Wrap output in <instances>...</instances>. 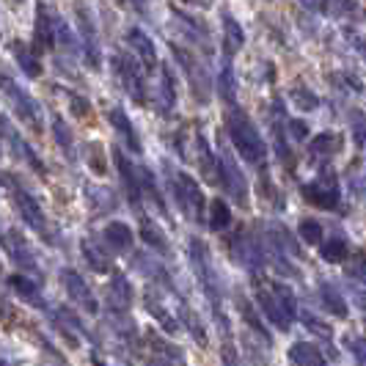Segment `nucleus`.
Here are the masks:
<instances>
[{"label":"nucleus","instance_id":"0eeeda50","mask_svg":"<svg viewBox=\"0 0 366 366\" xmlns=\"http://www.w3.org/2000/svg\"><path fill=\"white\" fill-rule=\"evenodd\" d=\"M220 184L226 187V193H229L234 202H239L242 207L248 204V182H245L242 171H239L237 163H234V157H232L226 149L220 152Z\"/></svg>","mask_w":366,"mask_h":366},{"label":"nucleus","instance_id":"49530a36","mask_svg":"<svg viewBox=\"0 0 366 366\" xmlns=\"http://www.w3.org/2000/svg\"><path fill=\"white\" fill-rule=\"evenodd\" d=\"M69 105H72L74 116H80V119H86V116H89V110H92L89 99H83V97H77V94H72V92H69Z\"/></svg>","mask_w":366,"mask_h":366},{"label":"nucleus","instance_id":"f03ea898","mask_svg":"<svg viewBox=\"0 0 366 366\" xmlns=\"http://www.w3.org/2000/svg\"><path fill=\"white\" fill-rule=\"evenodd\" d=\"M187 254H190V264L199 275V284H202L204 295L212 306V314H215V322L220 325V330L229 336L232 328H229V317L220 309V292H218V278H215V270H212V259H209V251L199 237L187 239Z\"/></svg>","mask_w":366,"mask_h":366},{"label":"nucleus","instance_id":"2f4dec72","mask_svg":"<svg viewBox=\"0 0 366 366\" xmlns=\"http://www.w3.org/2000/svg\"><path fill=\"white\" fill-rule=\"evenodd\" d=\"M300 317V322H303V328L309 330V333H314V336H320V339H325V342H330V336H333V328L328 325V320H322V317H317L314 312H303L297 314Z\"/></svg>","mask_w":366,"mask_h":366},{"label":"nucleus","instance_id":"c756f323","mask_svg":"<svg viewBox=\"0 0 366 366\" xmlns=\"http://www.w3.org/2000/svg\"><path fill=\"white\" fill-rule=\"evenodd\" d=\"M320 257L330 262V264H339V262H345L350 257V245L345 237H330L328 242H322V248H320Z\"/></svg>","mask_w":366,"mask_h":366},{"label":"nucleus","instance_id":"4468645a","mask_svg":"<svg viewBox=\"0 0 366 366\" xmlns=\"http://www.w3.org/2000/svg\"><path fill=\"white\" fill-rule=\"evenodd\" d=\"M74 17H77V25H80V36H83V44H86L89 64L97 69V66H99V44H97V31H94L92 11L83 9V6H77V9H74Z\"/></svg>","mask_w":366,"mask_h":366},{"label":"nucleus","instance_id":"5701e85b","mask_svg":"<svg viewBox=\"0 0 366 366\" xmlns=\"http://www.w3.org/2000/svg\"><path fill=\"white\" fill-rule=\"evenodd\" d=\"M108 122L113 124V127H116V132H119V135L127 141V147L132 149L135 154H141V141H138V132H135V127L129 124V119L124 116V110L113 108L108 113Z\"/></svg>","mask_w":366,"mask_h":366},{"label":"nucleus","instance_id":"b1692460","mask_svg":"<svg viewBox=\"0 0 366 366\" xmlns=\"http://www.w3.org/2000/svg\"><path fill=\"white\" fill-rule=\"evenodd\" d=\"M320 300H322V306L328 309V314L333 317H347V303H345V297L339 295V290L328 284V281H320Z\"/></svg>","mask_w":366,"mask_h":366},{"label":"nucleus","instance_id":"3c124183","mask_svg":"<svg viewBox=\"0 0 366 366\" xmlns=\"http://www.w3.org/2000/svg\"><path fill=\"white\" fill-rule=\"evenodd\" d=\"M350 278H355V281H361V284H366V259L361 257L352 267H350Z\"/></svg>","mask_w":366,"mask_h":366},{"label":"nucleus","instance_id":"f704fd0d","mask_svg":"<svg viewBox=\"0 0 366 366\" xmlns=\"http://www.w3.org/2000/svg\"><path fill=\"white\" fill-rule=\"evenodd\" d=\"M229 226H232V209H229L226 202L215 199V202L209 204V229L212 232H223Z\"/></svg>","mask_w":366,"mask_h":366},{"label":"nucleus","instance_id":"72a5a7b5","mask_svg":"<svg viewBox=\"0 0 366 366\" xmlns=\"http://www.w3.org/2000/svg\"><path fill=\"white\" fill-rule=\"evenodd\" d=\"M179 320H182V325L187 328V333L196 339V345L199 347H207L209 342H207V330H204L202 320H199V314H193L187 306H182V312H179Z\"/></svg>","mask_w":366,"mask_h":366},{"label":"nucleus","instance_id":"de8ad7c7","mask_svg":"<svg viewBox=\"0 0 366 366\" xmlns=\"http://www.w3.org/2000/svg\"><path fill=\"white\" fill-rule=\"evenodd\" d=\"M295 99H297V105H300L303 110H314L317 105H320V99H317V97H314V94L309 92V89H306V92L300 89V92L295 94Z\"/></svg>","mask_w":366,"mask_h":366},{"label":"nucleus","instance_id":"a878e982","mask_svg":"<svg viewBox=\"0 0 366 366\" xmlns=\"http://www.w3.org/2000/svg\"><path fill=\"white\" fill-rule=\"evenodd\" d=\"M290 361H292V366H328L325 358L320 355V350L306 345V342H297L290 347Z\"/></svg>","mask_w":366,"mask_h":366},{"label":"nucleus","instance_id":"f257e3e1","mask_svg":"<svg viewBox=\"0 0 366 366\" xmlns=\"http://www.w3.org/2000/svg\"><path fill=\"white\" fill-rule=\"evenodd\" d=\"M226 132H229V138H232V147L237 149V154L245 163H251V165L264 163L267 147H264V141H262V135H259L257 124L245 116V110L242 108L226 110Z\"/></svg>","mask_w":366,"mask_h":366},{"label":"nucleus","instance_id":"aec40b11","mask_svg":"<svg viewBox=\"0 0 366 366\" xmlns=\"http://www.w3.org/2000/svg\"><path fill=\"white\" fill-rule=\"evenodd\" d=\"M3 132H6V138H9V147L14 149V154H17V157H22V160L31 165L36 174H47V168H44V163L39 160L36 152L28 147V144H25L19 135H14V132H11V124H9V119H3Z\"/></svg>","mask_w":366,"mask_h":366},{"label":"nucleus","instance_id":"c9c22d12","mask_svg":"<svg viewBox=\"0 0 366 366\" xmlns=\"http://www.w3.org/2000/svg\"><path fill=\"white\" fill-rule=\"evenodd\" d=\"M270 292L275 295V300L281 303V309L287 312L290 320L297 317V303H295V292L287 287V284H281V281H270Z\"/></svg>","mask_w":366,"mask_h":366},{"label":"nucleus","instance_id":"ddd939ff","mask_svg":"<svg viewBox=\"0 0 366 366\" xmlns=\"http://www.w3.org/2000/svg\"><path fill=\"white\" fill-rule=\"evenodd\" d=\"M113 160H116V168H119V177L124 182V190H127V199L132 202V207H141V174H135V168L124 157L122 149H113Z\"/></svg>","mask_w":366,"mask_h":366},{"label":"nucleus","instance_id":"bb28decb","mask_svg":"<svg viewBox=\"0 0 366 366\" xmlns=\"http://www.w3.org/2000/svg\"><path fill=\"white\" fill-rule=\"evenodd\" d=\"M144 303H147V312L152 314L157 322H160V328H163L165 333H177V330H179V320H177L174 314L168 312V309H165V306L160 303V300H157V297L147 295V300H144Z\"/></svg>","mask_w":366,"mask_h":366},{"label":"nucleus","instance_id":"a19ab883","mask_svg":"<svg viewBox=\"0 0 366 366\" xmlns=\"http://www.w3.org/2000/svg\"><path fill=\"white\" fill-rule=\"evenodd\" d=\"M163 110L168 113V110L177 105V86H174V74H171V66L165 64L163 66Z\"/></svg>","mask_w":366,"mask_h":366},{"label":"nucleus","instance_id":"f8f14e48","mask_svg":"<svg viewBox=\"0 0 366 366\" xmlns=\"http://www.w3.org/2000/svg\"><path fill=\"white\" fill-rule=\"evenodd\" d=\"M55 28H58V17H55L53 6L47 0H39L36 11V50L47 53L55 44Z\"/></svg>","mask_w":366,"mask_h":366},{"label":"nucleus","instance_id":"79ce46f5","mask_svg":"<svg viewBox=\"0 0 366 366\" xmlns=\"http://www.w3.org/2000/svg\"><path fill=\"white\" fill-rule=\"evenodd\" d=\"M220 94H223L226 102L234 99V72H232V61L229 58H226V64L220 69Z\"/></svg>","mask_w":366,"mask_h":366},{"label":"nucleus","instance_id":"37998d69","mask_svg":"<svg viewBox=\"0 0 366 366\" xmlns=\"http://www.w3.org/2000/svg\"><path fill=\"white\" fill-rule=\"evenodd\" d=\"M345 350L358 361L361 366H366V339L364 336H345Z\"/></svg>","mask_w":366,"mask_h":366},{"label":"nucleus","instance_id":"58836bf2","mask_svg":"<svg viewBox=\"0 0 366 366\" xmlns=\"http://www.w3.org/2000/svg\"><path fill=\"white\" fill-rule=\"evenodd\" d=\"M141 187H144V193H147L149 199L154 202V207L165 215V202H163V196H160V187H157V182H154V177H152L149 168H141Z\"/></svg>","mask_w":366,"mask_h":366},{"label":"nucleus","instance_id":"20e7f679","mask_svg":"<svg viewBox=\"0 0 366 366\" xmlns=\"http://www.w3.org/2000/svg\"><path fill=\"white\" fill-rule=\"evenodd\" d=\"M174 179L177 182H171V190H174V196H177V204H179V209H182L187 218L204 220V193L199 182L190 177V174H184V171H177L174 174Z\"/></svg>","mask_w":366,"mask_h":366},{"label":"nucleus","instance_id":"412c9836","mask_svg":"<svg viewBox=\"0 0 366 366\" xmlns=\"http://www.w3.org/2000/svg\"><path fill=\"white\" fill-rule=\"evenodd\" d=\"M102 237L108 242L110 251H129L132 248V229H129L127 223H122V220H113L105 226V232H102Z\"/></svg>","mask_w":366,"mask_h":366},{"label":"nucleus","instance_id":"1a4fd4ad","mask_svg":"<svg viewBox=\"0 0 366 366\" xmlns=\"http://www.w3.org/2000/svg\"><path fill=\"white\" fill-rule=\"evenodd\" d=\"M3 248H6L9 259H11L14 264H17L19 270H28V273H36V270H39L36 257H34V251H31L28 239L22 237L19 232L9 229V232L3 234Z\"/></svg>","mask_w":366,"mask_h":366},{"label":"nucleus","instance_id":"393cba45","mask_svg":"<svg viewBox=\"0 0 366 366\" xmlns=\"http://www.w3.org/2000/svg\"><path fill=\"white\" fill-rule=\"evenodd\" d=\"M11 50H14V58H17L19 69L28 74V77H39V74H41V61H39L36 50H31V47L22 44V41H14Z\"/></svg>","mask_w":366,"mask_h":366},{"label":"nucleus","instance_id":"c85d7f7f","mask_svg":"<svg viewBox=\"0 0 366 366\" xmlns=\"http://www.w3.org/2000/svg\"><path fill=\"white\" fill-rule=\"evenodd\" d=\"M80 248H83V259L92 264V270H97V273H108L110 259H108V254H102V248H99L97 242L83 239V242H80Z\"/></svg>","mask_w":366,"mask_h":366},{"label":"nucleus","instance_id":"4c0bfd02","mask_svg":"<svg viewBox=\"0 0 366 366\" xmlns=\"http://www.w3.org/2000/svg\"><path fill=\"white\" fill-rule=\"evenodd\" d=\"M339 147H342V144H339V138H336L333 132H322V135H317L312 144H309L314 157H317V154H325V157H328L333 152H339Z\"/></svg>","mask_w":366,"mask_h":366},{"label":"nucleus","instance_id":"7ed1b4c3","mask_svg":"<svg viewBox=\"0 0 366 366\" xmlns=\"http://www.w3.org/2000/svg\"><path fill=\"white\" fill-rule=\"evenodd\" d=\"M6 187H9L11 202H14V207H17L19 218L25 220V226H31L39 237H44L47 242H53V232H50V223H47L44 212H41V204H39L22 184L11 182V174H6Z\"/></svg>","mask_w":366,"mask_h":366},{"label":"nucleus","instance_id":"7c9ffc66","mask_svg":"<svg viewBox=\"0 0 366 366\" xmlns=\"http://www.w3.org/2000/svg\"><path fill=\"white\" fill-rule=\"evenodd\" d=\"M147 342H149V347L157 350L160 355H165V358H168L171 364L177 361V366H184V352L179 347H174L171 342H165L163 336H157V333H152V330H149V333H147Z\"/></svg>","mask_w":366,"mask_h":366},{"label":"nucleus","instance_id":"9d476101","mask_svg":"<svg viewBox=\"0 0 366 366\" xmlns=\"http://www.w3.org/2000/svg\"><path fill=\"white\" fill-rule=\"evenodd\" d=\"M113 64H116V69L122 74V83L129 92V97L138 105H147V83H144V74L138 72V64L132 58H127V55H116Z\"/></svg>","mask_w":366,"mask_h":366},{"label":"nucleus","instance_id":"09e8293b","mask_svg":"<svg viewBox=\"0 0 366 366\" xmlns=\"http://www.w3.org/2000/svg\"><path fill=\"white\" fill-rule=\"evenodd\" d=\"M220 361H223V366H242L237 350L232 347V345H223V350H220Z\"/></svg>","mask_w":366,"mask_h":366},{"label":"nucleus","instance_id":"6e6552de","mask_svg":"<svg viewBox=\"0 0 366 366\" xmlns=\"http://www.w3.org/2000/svg\"><path fill=\"white\" fill-rule=\"evenodd\" d=\"M61 284H64V290H66V295L72 297L77 306H83L89 314H97V300H94V292L92 287L86 284V278L77 273V270H72V267H64L61 270Z\"/></svg>","mask_w":366,"mask_h":366},{"label":"nucleus","instance_id":"e433bc0d","mask_svg":"<svg viewBox=\"0 0 366 366\" xmlns=\"http://www.w3.org/2000/svg\"><path fill=\"white\" fill-rule=\"evenodd\" d=\"M53 135H55V144L64 149V154H66V160H74V144H72V129L64 124V119L61 116H55L53 119Z\"/></svg>","mask_w":366,"mask_h":366},{"label":"nucleus","instance_id":"a18cd8bd","mask_svg":"<svg viewBox=\"0 0 366 366\" xmlns=\"http://www.w3.org/2000/svg\"><path fill=\"white\" fill-rule=\"evenodd\" d=\"M99 160H102V147H99V144H92V147H89V165L94 168V174L102 177V174H105V165L99 163Z\"/></svg>","mask_w":366,"mask_h":366},{"label":"nucleus","instance_id":"5fc2aeb1","mask_svg":"<svg viewBox=\"0 0 366 366\" xmlns=\"http://www.w3.org/2000/svg\"><path fill=\"white\" fill-rule=\"evenodd\" d=\"M3 366H11V364H9V361H3Z\"/></svg>","mask_w":366,"mask_h":366},{"label":"nucleus","instance_id":"ea45409f","mask_svg":"<svg viewBox=\"0 0 366 366\" xmlns=\"http://www.w3.org/2000/svg\"><path fill=\"white\" fill-rule=\"evenodd\" d=\"M297 234L306 245H320L322 242V226L317 223L314 218H303L300 226H297Z\"/></svg>","mask_w":366,"mask_h":366},{"label":"nucleus","instance_id":"cd10ccee","mask_svg":"<svg viewBox=\"0 0 366 366\" xmlns=\"http://www.w3.org/2000/svg\"><path fill=\"white\" fill-rule=\"evenodd\" d=\"M223 50H226V58H232L234 50L242 47V41H245V34H242V28H239V22L232 14H223Z\"/></svg>","mask_w":366,"mask_h":366},{"label":"nucleus","instance_id":"603ef678","mask_svg":"<svg viewBox=\"0 0 366 366\" xmlns=\"http://www.w3.org/2000/svg\"><path fill=\"white\" fill-rule=\"evenodd\" d=\"M92 364L94 366H108L105 361H102V358H99V355H92Z\"/></svg>","mask_w":366,"mask_h":366},{"label":"nucleus","instance_id":"dca6fc26","mask_svg":"<svg viewBox=\"0 0 366 366\" xmlns=\"http://www.w3.org/2000/svg\"><path fill=\"white\" fill-rule=\"evenodd\" d=\"M127 44H129V50H135V55L141 58V64L147 66L149 72L157 66V50H154V41H152L141 28H129Z\"/></svg>","mask_w":366,"mask_h":366},{"label":"nucleus","instance_id":"39448f33","mask_svg":"<svg viewBox=\"0 0 366 366\" xmlns=\"http://www.w3.org/2000/svg\"><path fill=\"white\" fill-rule=\"evenodd\" d=\"M300 193L312 207H320V209H336L342 202V190H339V182L333 174H322L312 182H306L300 187Z\"/></svg>","mask_w":366,"mask_h":366},{"label":"nucleus","instance_id":"9b49d317","mask_svg":"<svg viewBox=\"0 0 366 366\" xmlns=\"http://www.w3.org/2000/svg\"><path fill=\"white\" fill-rule=\"evenodd\" d=\"M174 55H177V61L187 69V77H190L193 92L199 94L202 102H207V94H209V74H207V69L196 61V55L187 53L184 47H177V44H174ZM196 94H193V97H196Z\"/></svg>","mask_w":366,"mask_h":366},{"label":"nucleus","instance_id":"f3484780","mask_svg":"<svg viewBox=\"0 0 366 366\" xmlns=\"http://www.w3.org/2000/svg\"><path fill=\"white\" fill-rule=\"evenodd\" d=\"M237 312H239V317H242V322H245V325L254 330L259 339L270 347V345H273V333H270V328L262 322V317L257 314V309L251 306V300H248L245 295H237Z\"/></svg>","mask_w":366,"mask_h":366},{"label":"nucleus","instance_id":"864d4df0","mask_svg":"<svg viewBox=\"0 0 366 366\" xmlns=\"http://www.w3.org/2000/svg\"><path fill=\"white\" fill-rule=\"evenodd\" d=\"M149 366H163V361H152Z\"/></svg>","mask_w":366,"mask_h":366},{"label":"nucleus","instance_id":"2eb2a0df","mask_svg":"<svg viewBox=\"0 0 366 366\" xmlns=\"http://www.w3.org/2000/svg\"><path fill=\"white\" fill-rule=\"evenodd\" d=\"M257 306L264 312V317L270 320V325H275L278 330H290L292 325V320L287 317V312L281 309V303L275 300V295L270 290H264V287H257Z\"/></svg>","mask_w":366,"mask_h":366},{"label":"nucleus","instance_id":"8fccbe9b","mask_svg":"<svg viewBox=\"0 0 366 366\" xmlns=\"http://www.w3.org/2000/svg\"><path fill=\"white\" fill-rule=\"evenodd\" d=\"M290 129H292V135L297 141H306V138H309V127H306V122H300V119H290Z\"/></svg>","mask_w":366,"mask_h":366},{"label":"nucleus","instance_id":"4be33fe9","mask_svg":"<svg viewBox=\"0 0 366 366\" xmlns=\"http://www.w3.org/2000/svg\"><path fill=\"white\" fill-rule=\"evenodd\" d=\"M9 287L17 292L19 300H25V303H31V306H36L41 309L44 306V300H41V292H39V284L36 281H31L28 275H9Z\"/></svg>","mask_w":366,"mask_h":366},{"label":"nucleus","instance_id":"c03bdc74","mask_svg":"<svg viewBox=\"0 0 366 366\" xmlns=\"http://www.w3.org/2000/svg\"><path fill=\"white\" fill-rule=\"evenodd\" d=\"M352 138H355V144L358 147H364L366 144V119H364V113H352Z\"/></svg>","mask_w":366,"mask_h":366},{"label":"nucleus","instance_id":"6ab92c4d","mask_svg":"<svg viewBox=\"0 0 366 366\" xmlns=\"http://www.w3.org/2000/svg\"><path fill=\"white\" fill-rule=\"evenodd\" d=\"M196 152H199V165H202V174L204 179L209 184H218L220 182V160L212 154V149L207 144L202 132H196Z\"/></svg>","mask_w":366,"mask_h":366},{"label":"nucleus","instance_id":"a211bd4d","mask_svg":"<svg viewBox=\"0 0 366 366\" xmlns=\"http://www.w3.org/2000/svg\"><path fill=\"white\" fill-rule=\"evenodd\" d=\"M110 309L116 314H124L132 303V284L124 273H113L110 278V297H108Z\"/></svg>","mask_w":366,"mask_h":366},{"label":"nucleus","instance_id":"423d86ee","mask_svg":"<svg viewBox=\"0 0 366 366\" xmlns=\"http://www.w3.org/2000/svg\"><path fill=\"white\" fill-rule=\"evenodd\" d=\"M3 86H6V94H9V99L14 102V108H17V116L28 124V127L34 129V132H41V110L39 105L28 97V92H22L19 86H14V80L9 77V74H3Z\"/></svg>","mask_w":366,"mask_h":366},{"label":"nucleus","instance_id":"473e14b6","mask_svg":"<svg viewBox=\"0 0 366 366\" xmlns=\"http://www.w3.org/2000/svg\"><path fill=\"white\" fill-rule=\"evenodd\" d=\"M141 239L147 242L149 248H154L157 254H168V239L163 237V232L152 223V220H141Z\"/></svg>","mask_w":366,"mask_h":366}]
</instances>
